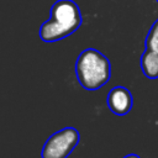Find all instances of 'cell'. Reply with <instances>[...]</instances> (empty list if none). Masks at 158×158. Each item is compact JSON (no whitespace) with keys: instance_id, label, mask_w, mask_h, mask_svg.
Masks as SVG:
<instances>
[{"instance_id":"5b68a950","label":"cell","mask_w":158,"mask_h":158,"mask_svg":"<svg viewBox=\"0 0 158 158\" xmlns=\"http://www.w3.org/2000/svg\"><path fill=\"white\" fill-rule=\"evenodd\" d=\"M141 69L146 78L157 79L158 78V53L146 49L141 56Z\"/></svg>"},{"instance_id":"6da1fadb","label":"cell","mask_w":158,"mask_h":158,"mask_svg":"<svg viewBox=\"0 0 158 158\" xmlns=\"http://www.w3.org/2000/svg\"><path fill=\"white\" fill-rule=\"evenodd\" d=\"M81 22V12L74 0H57L51 7L49 19L40 27V38L44 42L60 41L74 33Z\"/></svg>"},{"instance_id":"52a82bcc","label":"cell","mask_w":158,"mask_h":158,"mask_svg":"<svg viewBox=\"0 0 158 158\" xmlns=\"http://www.w3.org/2000/svg\"><path fill=\"white\" fill-rule=\"evenodd\" d=\"M122 158H141V157L138 154H136V153H131V154H127V156H125Z\"/></svg>"},{"instance_id":"8992f818","label":"cell","mask_w":158,"mask_h":158,"mask_svg":"<svg viewBox=\"0 0 158 158\" xmlns=\"http://www.w3.org/2000/svg\"><path fill=\"white\" fill-rule=\"evenodd\" d=\"M146 49L158 53V20L151 26L146 37Z\"/></svg>"},{"instance_id":"277c9868","label":"cell","mask_w":158,"mask_h":158,"mask_svg":"<svg viewBox=\"0 0 158 158\" xmlns=\"http://www.w3.org/2000/svg\"><path fill=\"white\" fill-rule=\"evenodd\" d=\"M133 105L131 91L125 86H114L107 94V106L110 111L117 116L127 115Z\"/></svg>"},{"instance_id":"7a4b0ae2","label":"cell","mask_w":158,"mask_h":158,"mask_svg":"<svg viewBox=\"0 0 158 158\" xmlns=\"http://www.w3.org/2000/svg\"><path fill=\"white\" fill-rule=\"evenodd\" d=\"M75 75L81 88L98 90L102 88L111 77V64L105 54L95 48L80 52L75 62Z\"/></svg>"},{"instance_id":"ba28073f","label":"cell","mask_w":158,"mask_h":158,"mask_svg":"<svg viewBox=\"0 0 158 158\" xmlns=\"http://www.w3.org/2000/svg\"><path fill=\"white\" fill-rule=\"evenodd\" d=\"M157 1H158V0H157Z\"/></svg>"},{"instance_id":"3957f363","label":"cell","mask_w":158,"mask_h":158,"mask_svg":"<svg viewBox=\"0 0 158 158\" xmlns=\"http://www.w3.org/2000/svg\"><path fill=\"white\" fill-rule=\"evenodd\" d=\"M80 139L79 131L64 127L51 135L41 149V158H68Z\"/></svg>"}]
</instances>
